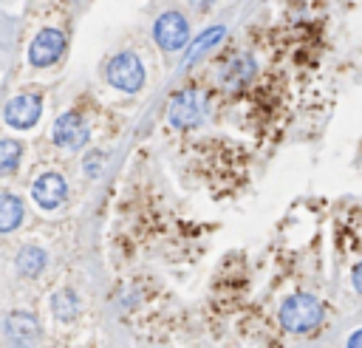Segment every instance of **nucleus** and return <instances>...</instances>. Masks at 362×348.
Segmentation results:
<instances>
[{
	"mask_svg": "<svg viewBox=\"0 0 362 348\" xmlns=\"http://www.w3.org/2000/svg\"><path fill=\"white\" fill-rule=\"evenodd\" d=\"M51 308H54V317H57L59 323L76 320V314H79V297H76V291L59 289V291L51 297Z\"/></svg>",
	"mask_w": 362,
	"mask_h": 348,
	"instance_id": "obj_13",
	"label": "nucleus"
},
{
	"mask_svg": "<svg viewBox=\"0 0 362 348\" xmlns=\"http://www.w3.org/2000/svg\"><path fill=\"white\" fill-rule=\"evenodd\" d=\"M23 144L17 139H0V175H11L20 167Z\"/></svg>",
	"mask_w": 362,
	"mask_h": 348,
	"instance_id": "obj_14",
	"label": "nucleus"
},
{
	"mask_svg": "<svg viewBox=\"0 0 362 348\" xmlns=\"http://www.w3.org/2000/svg\"><path fill=\"white\" fill-rule=\"evenodd\" d=\"M206 116V96L195 88H184V91H175L173 99H170V108H167V119L173 127L178 130H189V127H198Z\"/></svg>",
	"mask_w": 362,
	"mask_h": 348,
	"instance_id": "obj_2",
	"label": "nucleus"
},
{
	"mask_svg": "<svg viewBox=\"0 0 362 348\" xmlns=\"http://www.w3.org/2000/svg\"><path fill=\"white\" fill-rule=\"evenodd\" d=\"M51 133H54L57 147H65V150H79V147H85L88 139H90V127H88V122H85L76 110L59 113Z\"/></svg>",
	"mask_w": 362,
	"mask_h": 348,
	"instance_id": "obj_5",
	"label": "nucleus"
},
{
	"mask_svg": "<svg viewBox=\"0 0 362 348\" xmlns=\"http://www.w3.org/2000/svg\"><path fill=\"white\" fill-rule=\"evenodd\" d=\"M31 195L37 201V207L42 209H57L65 198H68V184L59 173H42L34 184H31Z\"/></svg>",
	"mask_w": 362,
	"mask_h": 348,
	"instance_id": "obj_8",
	"label": "nucleus"
},
{
	"mask_svg": "<svg viewBox=\"0 0 362 348\" xmlns=\"http://www.w3.org/2000/svg\"><path fill=\"white\" fill-rule=\"evenodd\" d=\"M223 34H226V28H223V25H212V28H206V31H204L192 45H189V51H187V62H195L204 51H209L212 45H218V40H221Z\"/></svg>",
	"mask_w": 362,
	"mask_h": 348,
	"instance_id": "obj_15",
	"label": "nucleus"
},
{
	"mask_svg": "<svg viewBox=\"0 0 362 348\" xmlns=\"http://www.w3.org/2000/svg\"><path fill=\"white\" fill-rule=\"evenodd\" d=\"M153 40L164 51H178L189 40V23H187V17L181 11H164L153 23Z\"/></svg>",
	"mask_w": 362,
	"mask_h": 348,
	"instance_id": "obj_4",
	"label": "nucleus"
},
{
	"mask_svg": "<svg viewBox=\"0 0 362 348\" xmlns=\"http://www.w3.org/2000/svg\"><path fill=\"white\" fill-rule=\"evenodd\" d=\"M351 280H354V289L362 294V263H356V266H354V274H351Z\"/></svg>",
	"mask_w": 362,
	"mask_h": 348,
	"instance_id": "obj_17",
	"label": "nucleus"
},
{
	"mask_svg": "<svg viewBox=\"0 0 362 348\" xmlns=\"http://www.w3.org/2000/svg\"><path fill=\"white\" fill-rule=\"evenodd\" d=\"M62 51H65V34L59 28H42L28 45V62L34 68H48L62 57Z\"/></svg>",
	"mask_w": 362,
	"mask_h": 348,
	"instance_id": "obj_6",
	"label": "nucleus"
},
{
	"mask_svg": "<svg viewBox=\"0 0 362 348\" xmlns=\"http://www.w3.org/2000/svg\"><path fill=\"white\" fill-rule=\"evenodd\" d=\"M45 263H48V255H45V249H40V246H23V249L17 252V257H14L17 272L25 274V277H37V274L45 269Z\"/></svg>",
	"mask_w": 362,
	"mask_h": 348,
	"instance_id": "obj_12",
	"label": "nucleus"
},
{
	"mask_svg": "<svg viewBox=\"0 0 362 348\" xmlns=\"http://www.w3.org/2000/svg\"><path fill=\"white\" fill-rule=\"evenodd\" d=\"M99 167H102V156H99V153H93V161H90V156L85 158V170H88V175H99Z\"/></svg>",
	"mask_w": 362,
	"mask_h": 348,
	"instance_id": "obj_16",
	"label": "nucleus"
},
{
	"mask_svg": "<svg viewBox=\"0 0 362 348\" xmlns=\"http://www.w3.org/2000/svg\"><path fill=\"white\" fill-rule=\"evenodd\" d=\"M348 348H362V328L354 337H348Z\"/></svg>",
	"mask_w": 362,
	"mask_h": 348,
	"instance_id": "obj_18",
	"label": "nucleus"
},
{
	"mask_svg": "<svg viewBox=\"0 0 362 348\" xmlns=\"http://www.w3.org/2000/svg\"><path fill=\"white\" fill-rule=\"evenodd\" d=\"M25 218V207L14 192H0V232H14Z\"/></svg>",
	"mask_w": 362,
	"mask_h": 348,
	"instance_id": "obj_10",
	"label": "nucleus"
},
{
	"mask_svg": "<svg viewBox=\"0 0 362 348\" xmlns=\"http://www.w3.org/2000/svg\"><path fill=\"white\" fill-rule=\"evenodd\" d=\"M255 74H257L255 59H252L249 54H238V57H232V59L223 65L221 79H223V88H226V91H240V88H246V85L255 79Z\"/></svg>",
	"mask_w": 362,
	"mask_h": 348,
	"instance_id": "obj_9",
	"label": "nucleus"
},
{
	"mask_svg": "<svg viewBox=\"0 0 362 348\" xmlns=\"http://www.w3.org/2000/svg\"><path fill=\"white\" fill-rule=\"evenodd\" d=\"M322 317H325V306L305 291L286 297L280 306V325L288 334H311L314 328H320Z\"/></svg>",
	"mask_w": 362,
	"mask_h": 348,
	"instance_id": "obj_1",
	"label": "nucleus"
},
{
	"mask_svg": "<svg viewBox=\"0 0 362 348\" xmlns=\"http://www.w3.org/2000/svg\"><path fill=\"white\" fill-rule=\"evenodd\" d=\"M40 331V323L31 317V314H23V311H14L6 317V334L14 340V342H28L34 340Z\"/></svg>",
	"mask_w": 362,
	"mask_h": 348,
	"instance_id": "obj_11",
	"label": "nucleus"
},
{
	"mask_svg": "<svg viewBox=\"0 0 362 348\" xmlns=\"http://www.w3.org/2000/svg\"><path fill=\"white\" fill-rule=\"evenodd\" d=\"M40 113H42V99L37 93H17L14 99H8L3 116H6V124L14 127V130H28L40 122Z\"/></svg>",
	"mask_w": 362,
	"mask_h": 348,
	"instance_id": "obj_7",
	"label": "nucleus"
},
{
	"mask_svg": "<svg viewBox=\"0 0 362 348\" xmlns=\"http://www.w3.org/2000/svg\"><path fill=\"white\" fill-rule=\"evenodd\" d=\"M144 65H141V59L136 57V54H130V51H122V54H116L110 62H107V68H105V79L116 88V91H124V93H136V91H141L144 88Z\"/></svg>",
	"mask_w": 362,
	"mask_h": 348,
	"instance_id": "obj_3",
	"label": "nucleus"
}]
</instances>
